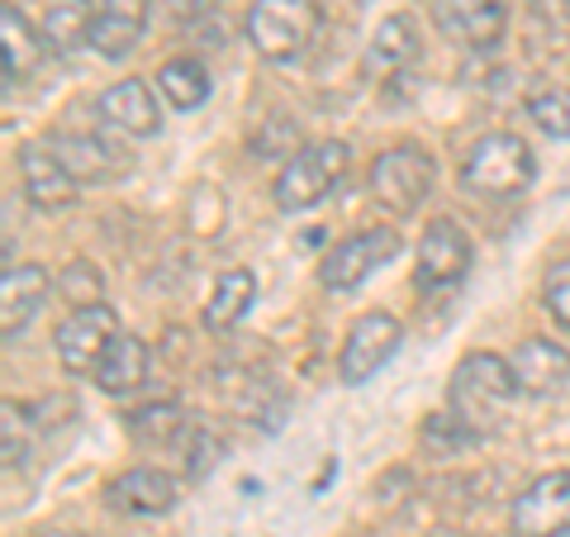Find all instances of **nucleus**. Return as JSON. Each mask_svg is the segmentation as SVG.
Wrapping results in <instances>:
<instances>
[{
  "label": "nucleus",
  "instance_id": "14",
  "mask_svg": "<svg viewBox=\"0 0 570 537\" xmlns=\"http://www.w3.org/2000/svg\"><path fill=\"white\" fill-rule=\"evenodd\" d=\"M20 182L39 209H67L77 201V176H71L62 167V157L43 148V143H24L20 148Z\"/></svg>",
  "mask_w": 570,
  "mask_h": 537
},
{
  "label": "nucleus",
  "instance_id": "34",
  "mask_svg": "<svg viewBox=\"0 0 570 537\" xmlns=\"http://www.w3.org/2000/svg\"><path fill=\"white\" fill-rule=\"evenodd\" d=\"M48 537H77V533H48Z\"/></svg>",
  "mask_w": 570,
  "mask_h": 537
},
{
  "label": "nucleus",
  "instance_id": "22",
  "mask_svg": "<svg viewBox=\"0 0 570 537\" xmlns=\"http://www.w3.org/2000/svg\"><path fill=\"white\" fill-rule=\"evenodd\" d=\"M48 148L62 157V167L77 176V182H105V176L119 172V153L110 148V143H100V138L62 134V138H52Z\"/></svg>",
  "mask_w": 570,
  "mask_h": 537
},
{
  "label": "nucleus",
  "instance_id": "17",
  "mask_svg": "<svg viewBox=\"0 0 570 537\" xmlns=\"http://www.w3.org/2000/svg\"><path fill=\"white\" fill-rule=\"evenodd\" d=\"M100 115L115 124V129L134 134V138H153L163 129V115H157V100H153V86L148 81H115L110 91L100 96Z\"/></svg>",
  "mask_w": 570,
  "mask_h": 537
},
{
  "label": "nucleus",
  "instance_id": "11",
  "mask_svg": "<svg viewBox=\"0 0 570 537\" xmlns=\"http://www.w3.org/2000/svg\"><path fill=\"white\" fill-rule=\"evenodd\" d=\"M509 14H513V0H438L442 33L475 52H485L504 39Z\"/></svg>",
  "mask_w": 570,
  "mask_h": 537
},
{
  "label": "nucleus",
  "instance_id": "9",
  "mask_svg": "<svg viewBox=\"0 0 570 537\" xmlns=\"http://www.w3.org/2000/svg\"><path fill=\"white\" fill-rule=\"evenodd\" d=\"M390 257H400L395 228H366V234H352L333 247L324 266H318V281H324L328 291H352V285H362L371 272H381Z\"/></svg>",
  "mask_w": 570,
  "mask_h": 537
},
{
  "label": "nucleus",
  "instance_id": "25",
  "mask_svg": "<svg viewBox=\"0 0 570 537\" xmlns=\"http://www.w3.org/2000/svg\"><path fill=\"white\" fill-rule=\"evenodd\" d=\"M129 433L138 442H171L181 433V404L176 400H157V404H142L129 414Z\"/></svg>",
  "mask_w": 570,
  "mask_h": 537
},
{
  "label": "nucleus",
  "instance_id": "24",
  "mask_svg": "<svg viewBox=\"0 0 570 537\" xmlns=\"http://www.w3.org/2000/svg\"><path fill=\"white\" fill-rule=\"evenodd\" d=\"M157 91L167 96L171 110H200L209 100V71L195 58H171L157 67Z\"/></svg>",
  "mask_w": 570,
  "mask_h": 537
},
{
  "label": "nucleus",
  "instance_id": "6",
  "mask_svg": "<svg viewBox=\"0 0 570 537\" xmlns=\"http://www.w3.org/2000/svg\"><path fill=\"white\" fill-rule=\"evenodd\" d=\"M119 338V314L110 304H81V310H71L58 333H52V348H58V362L62 371L71 375H86L105 362V352L115 348Z\"/></svg>",
  "mask_w": 570,
  "mask_h": 537
},
{
  "label": "nucleus",
  "instance_id": "26",
  "mask_svg": "<svg viewBox=\"0 0 570 537\" xmlns=\"http://www.w3.org/2000/svg\"><path fill=\"white\" fill-rule=\"evenodd\" d=\"M528 115L538 119L547 138H570V86H551V91L528 100Z\"/></svg>",
  "mask_w": 570,
  "mask_h": 537
},
{
  "label": "nucleus",
  "instance_id": "28",
  "mask_svg": "<svg viewBox=\"0 0 570 537\" xmlns=\"http://www.w3.org/2000/svg\"><path fill=\"white\" fill-rule=\"evenodd\" d=\"M475 442V433L456 414H433L423 423V447H438V452H456V447Z\"/></svg>",
  "mask_w": 570,
  "mask_h": 537
},
{
  "label": "nucleus",
  "instance_id": "7",
  "mask_svg": "<svg viewBox=\"0 0 570 537\" xmlns=\"http://www.w3.org/2000/svg\"><path fill=\"white\" fill-rule=\"evenodd\" d=\"M400 343H404L400 319L390 314V310H371V314H362L347 329V343H343V357H337V371H343L347 385H362V381H371V375H376L390 362V357L400 352Z\"/></svg>",
  "mask_w": 570,
  "mask_h": 537
},
{
  "label": "nucleus",
  "instance_id": "30",
  "mask_svg": "<svg viewBox=\"0 0 570 537\" xmlns=\"http://www.w3.org/2000/svg\"><path fill=\"white\" fill-rule=\"evenodd\" d=\"M0 419H6V461H10V467H20V461H24V438H29L24 414L6 400V404H0Z\"/></svg>",
  "mask_w": 570,
  "mask_h": 537
},
{
  "label": "nucleus",
  "instance_id": "15",
  "mask_svg": "<svg viewBox=\"0 0 570 537\" xmlns=\"http://www.w3.org/2000/svg\"><path fill=\"white\" fill-rule=\"evenodd\" d=\"M142 29H148V0H100L96 25H91V48L100 58H129L138 48Z\"/></svg>",
  "mask_w": 570,
  "mask_h": 537
},
{
  "label": "nucleus",
  "instance_id": "19",
  "mask_svg": "<svg viewBox=\"0 0 570 537\" xmlns=\"http://www.w3.org/2000/svg\"><path fill=\"white\" fill-rule=\"evenodd\" d=\"M148 381V343L134 333H119L115 348L105 352V362L96 367V385L105 396H124V390H138Z\"/></svg>",
  "mask_w": 570,
  "mask_h": 537
},
{
  "label": "nucleus",
  "instance_id": "12",
  "mask_svg": "<svg viewBox=\"0 0 570 537\" xmlns=\"http://www.w3.org/2000/svg\"><path fill=\"white\" fill-rule=\"evenodd\" d=\"M509 371L519 381V396H557L570 385V352L551 338H528L513 348Z\"/></svg>",
  "mask_w": 570,
  "mask_h": 537
},
{
  "label": "nucleus",
  "instance_id": "5",
  "mask_svg": "<svg viewBox=\"0 0 570 537\" xmlns=\"http://www.w3.org/2000/svg\"><path fill=\"white\" fill-rule=\"evenodd\" d=\"M428 191H433V157H428L419 143H400V148H385L376 163H371V195L395 209L400 219L414 214Z\"/></svg>",
  "mask_w": 570,
  "mask_h": 537
},
{
  "label": "nucleus",
  "instance_id": "10",
  "mask_svg": "<svg viewBox=\"0 0 570 537\" xmlns=\"http://www.w3.org/2000/svg\"><path fill=\"white\" fill-rule=\"evenodd\" d=\"M471 272V238L448 214H438L419 238V285L423 291H448Z\"/></svg>",
  "mask_w": 570,
  "mask_h": 537
},
{
  "label": "nucleus",
  "instance_id": "13",
  "mask_svg": "<svg viewBox=\"0 0 570 537\" xmlns=\"http://www.w3.org/2000/svg\"><path fill=\"white\" fill-rule=\"evenodd\" d=\"M176 495H181V486H176L167 471L138 467V471H124V476L110 480L105 505H110L115 514H129V518H153V514L176 509Z\"/></svg>",
  "mask_w": 570,
  "mask_h": 537
},
{
  "label": "nucleus",
  "instance_id": "2",
  "mask_svg": "<svg viewBox=\"0 0 570 537\" xmlns=\"http://www.w3.org/2000/svg\"><path fill=\"white\" fill-rule=\"evenodd\" d=\"M532 176H538V163H532V148L519 134H485L461 163V186L471 195H485V201L523 195Z\"/></svg>",
  "mask_w": 570,
  "mask_h": 537
},
{
  "label": "nucleus",
  "instance_id": "16",
  "mask_svg": "<svg viewBox=\"0 0 570 537\" xmlns=\"http://www.w3.org/2000/svg\"><path fill=\"white\" fill-rule=\"evenodd\" d=\"M43 300H48L43 266H6V281H0V329H6V343H14L29 329V319L39 314Z\"/></svg>",
  "mask_w": 570,
  "mask_h": 537
},
{
  "label": "nucleus",
  "instance_id": "31",
  "mask_svg": "<svg viewBox=\"0 0 570 537\" xmlns=\"http://www.w3.org/2000/svg\"><path fill=\"white\" fill-rule=\"evenodd\" d=\"M224 452V442H209V433L200 428V433H195V452H190V476H200L205 467H214V457Z\"/></svg>",
  "mask_w": 570,
  "mask_h": 537
},
{
  "label": "nucleus",
  "instance_id": "33",
  "mask_svg": "<svg viewBox=\"0 0 570 537\" xmlns=\"http://www.w3.org/2000/svg\"><path fill=\"white\" fill-rule=\"evenodd\" d=\"M428 537H461V533H452V528H438V533H428Z\"/></svg>",
  "mask_w": 570,
  "mask_h": 537
},
{
  "label": "nucleus",
  "instance_id": "8",
  "mask_svg": "<svg viewBox=\"0 0 570 537\" xmlns=\"http://www.w3.org/2000/svg\"><path fill=\"white\" fill-rule=\"evenodd\" d=\"M513 537H566L570 533V471H547L513 499Z\"/></svg>",
  "mask_w": 570,
  "mask_h": 537
},
{
  "label": "nucleus",
  "instance_id": "27",
  "mask_svg": "<svg viewBox=\"0 0 570 537\" xmlns=\"http://www.w3.org/2000/svg\"><path fill=\"white\" fill-rule=\"evenodd\" d=\"M295 143H299V134H295L291 119H266L262 129L253 134V157H262V163H266V157H285V153L295 157L299 153Z\"/></svg>",
  "mask_w": 570,
  "mask_h": 537
},
{
  "label": "nucleus",
  "instance_id": "23",
  "mask_svg": "<svg viewBox=\"0 0 570 537\" xmlns=\"http://www.w3.org/2000/svg\"><path fill=\"white\" fill-rule=\"evenodd\" d=\"M91 25H96V14H91L86 0H48V10H43V43L52 52H71V48L91 43Z\"/></svg>",
  "mask_w": 570,
  "mask_h": 537
},
{
  "label": "nucleus",
  "instance_id": "20",
  "mask_svg": "<svg viewBox=\"0 0 570 537\" xmlns=\"http://www.w3.org/2000/svg\"><path fill=\"white\" fill-rule=\"evenodd\" d=\"M0 48H6V81H24L39 71L43 62V43L33 39L29 20L20 14V6H0Z\"/></svg>",
  "mask_w": 570,
  "mask_h": 537
},
{
  "label": "nucleus",
  "instance_id": "21",
  "mask_svg": "<svg viewBox=\"0 0 570 537\" xmlns=\"http://www.w3.org/2000/svg\"><path fill=\"white\" fill-rule=\"evenodd\" d=\"M419 58V29L409 14H390V20H381V29L371 33V48H366V67L371 71H400Z\"/></svg>",
  "mask_w": 570,
  "mask_h": 537
},
{
  "label": "nucleus",
  "instance_id": "4",
  "mask_svg": "<svg viewBox=\"0 0 570 537\" xmlns=\"http://www.w3.org/2000/svg\"><path fill=\"white\" fill-rule=\"evenodd\" d=\"M343 172H347V143L324 138V143L299 148L291 163H285V172L276 176V209L299 214V209L318 205L337 182H343Z\"/></svg>",
  "mask_w": 570,
  "mask_h": 537
},
{
  "label": "nucleus",
  "instance_id": "32",
  "mask_svg": "<svg viewBox=\"0 0 570 537\" xmlns=\"http://www.w3.org/2000/svg\"><path fill=\"white\" fill-rule=\"evenodd\" d=\"M167 6H171L176 20H200V14H209L219 0H167Z\"/></svg>",
  "mask_w": 570,
  "mask_h": 537
},
{
  "label": "nucleus",
  "instance_id": "18",
  "mask_svg": "<svg viewBox=\"0 0 570 537\" xmlns=\"http://www.w3.org/2000/svg\"><path fill=\"white\" fill-rule=\"evenodd\" d=\"M253 300H257V276L253 272H224L219 281H214V295L205 304V329L209 333H228V329H238L247 310H253Z\"/></svg>",
  "mask_w": 570,
  "mask_h": 537
},
{
  "label": "nucleus",
  "instance_id": "3",
  "mask_svg": "<svg viewBox=\"0 0 570 537\" xmlns=\"http://www.w3.org/2000/svg\"><path fill=\"white\" fill-rule=\"evenodd\" d=\"M318 29V10L309 0H253L247 10V43L266 62H295Z\"/></svg>",
  "mask_w": 570,
  "mask_h": 537
},
{
  "label": "nucleus",
  "instance_id": "1",
  "mask_svg": "<svg viewBox=\"0 0 570 537\" xmlns=\"http://www.w3.org/2000/svg\"><path fill=\"white\" fill-rule=\"evenodd\" d=\"M513 396H519V381H513L504 357L471 352V357H461L448 381V414H456L475 438H485L509 419Z\"/></svg>",
  "mask_w": 570,
  "mask_h": 537
},
{
  "label": "nucleus",
  "instance_id": "29",
  "mask_svg": "<svg viewBox=\"0 0 570 537\" xmlns=\"http://www.w3.org/2000/svg\"><path fill=\"white\" fill-rule=\"evenodd\" d=\"M542 300H547V314L570 333V262H557L542 281Z\"/></svg>",
  "mask_w": 570,
  "mask_h": 537
}]
</instances>
